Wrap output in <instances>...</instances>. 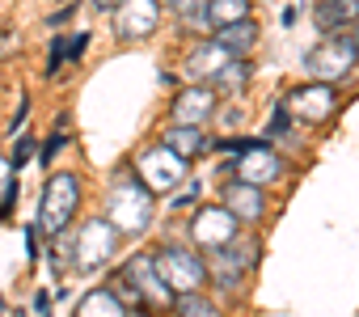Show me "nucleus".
<instances>
[{
	"instance_id": "nucleus-19",
	"label": "nucleus",
	"mask_w": 359,
	"mask_h": 317,
	"mask_svg": "<svg viewBox=\"0 0 359 317\" xmlns=\"http://www.w3.org/2000/svg\"><path fill=\"white\" fill-rule=\"evenodd\" d=\"M203 13H208V22L220 30V26H233V22H245V18H250V0H208Z\"/></svg>"
},
{
	"instance_id": "nucleus-31",
	"label": "nucleus",
	"mask_w": 359,
	"mask_h": 317,
	"mask_svg": "<svg viewBox=\"0 0 359 317\" xmlns=\"http://www.w3.org/2000/svg\"><path fill=\"white\" fill-rule=\"evenodd\" d=\"M131 317H152V313H148V309H140V313H131Z\"/></svg>"
},
{
	"instance_id": "nucleus-15",
	"label": "nucleus",
	"mask_w": 359,
	"mask_h": 317,
	"mask_svg": "<svg viewBox=\"0 0 359 317\" xmlns=\"http://www.w3.org/2000/svg\"><path fill=\"white\" fill-rule=\"evenodd\" d=\"M216 43L233 55V60H245L250 51H254V43H258V26L245 18V22H233V26H220L216 30Z\"/></svg>"
},
{
	"instance_id": "nucleus-17",
	"label": "nucleus",
	"mask_w": 359,
	"mask_h": 317,
	"mask_svg": "<svg viewBox=\"0 0 359 317\" xmlns=\"http://www.w3.org/2000/svg\"><path fill=\"white\" fill-rule=\"evenodd\" d=\"M161 144H165L169 152H177L182 161H191V156H199V152L208 148V135H203L199 127H169Z\"/></svg>"
},
{
	"instance_id": "nucleus-7",
	"label": "nucleus",
	"mask_w": 359,
	"mask_h": 317,
	"mask_svg": "<svg viewBox=\"0 0 359 317\" xmlns=\"http://www.w3.org/2000/svg\"><path fill=\"white\" fill-rule=\"evenodd\" d=\"M135 178L148 187V191H177L187 182V161L177 152H169L165 144H156V148H148L144 156H140V166H135Z\"/></svg>"
},
{
	"instance_id": "nucleus-5",
	"label": "nucleus",
	"mask_w": 359,
	"mask_h": 317,
	"mask_svg": "<svg viewBox=\"0 0 359 317\" xmlns=\"http://www.w3.org/2000/svg\"><path fill=\"white\" fill-rule=\"evenodd\" d=\"M118 275H123V283L131 288V296H135L140 309L156 313V309H169V304H173V292L161 283V275H156V267H152V254H135L131 262H123Z\"/></svg>"
},
{
	"instance_id": "nucleus-1",
	"label": "nucleus",
	"mask_w": 359,
	"mask_h": 317,
	"mask_svg": "<svg viewBox=\"0 0 359 317\" xmlns=\"http://www.w3.org/2000/svg\"><path fill=\"white\" fill-rule=\"evenodd\" d=\"M106 220L118 233H144L152 224V191L135 178V174H118L110 187V203H106Z\"/></svg>"
},
{
	"instance_id": "nucleus-28",
	"label": "nucleus",
	"mask_w": 359,
	"mask_h": 317,
	"mask_svg": "<svg viewBox=\"0 0 359 317\" xmlns=\"http://www.w3.org/2000/svg\"><path fill=\"white\" fill-rule=\"evenodd\" d=\"M34 309H39V317H47V313H51V296H47V292H39V300H34Z\"/></svg>"
},
{
	"instance_id": "nucleus-23",
	"label": "nucleus",
	"mask_w": 359,
	"mask_h": 317,
	"mask_svg": "<svg viewBox=\"0 0 359 317\" xmlns=\"http://www.w3.org/2000/svg\"><path fill=\"white\" fill-rule=\"evenodd\" d=\"M30 156H34V140H30V135H22V140H18V152H13V166H26Z\"/></svg>"
},
{
	"instance_id": "nucleus-18",
	"label": "nucleus",
	"mask_w": 359,
	"mask_h": 317,
	"mask_svg": "<svg viewBox=\"0 0 359 317\" xmlns=\"http://www.w3.org/2000/svg\"><path fill=\"white\" fill-rule=\"evenodd\" d=\"M76 317H127V304H123L110 288H97V292H89V296L76 304Z\"/></svg>"
},
{
	"instance_id": "nucleus-27",
	"label": "nucleus",
	"mask_w": 359,
	"mask_h": 317,
	"mask_svg": "<svg viewBox=\"0 0 359 317\" xmlns=\"http://www.w3.org/2000/svg\"><path fill=\"white\" fill-rule=\"evenodd\" d=\"M165 5H169L173 13H182V18H187L191 9H199V0H165Z\"/></svg>"
},
{
	"instance_id": "nucleus-22",
	"label": "nucleus",
	"mask_w": 359,
	"mask_h": 317,
	"mask_svg": "<svg viewBox=\"0 0 359 317\" xmlns=\"http://www.w3.org/2000/svg\"><path fill=\"white\" fill-rule=\"evenodd\" d=\"M199 195H203V187H199V182H187V191H182V195H173V203H169V208H191Z\"/></svg>"
},
{
	"instance_id": "nucleus-29",
	"label": "nucleus",
	"mask_w": 359,
	"mask_h": 317,
	"mask_svg": "<svg viewBox=\"0 0 359 317\" xmlns=\"http://www.w3.org/2000/svg\"><path fill=\"white\" fill-rule=\"evenodd\" d=\"M89 5H93L97 13H114V5H118V0H89Z\"/></svg>"
},
{
	"instance_id": "nucleus-11",
	"label": "nucleus",
	"mask_w": 359,
	"mask_h": 317,
	"mask_svg": "<svg viewBox=\"0 0 359 317\" xmlns=\"http://www.w3.org/2000/svg\"><path fill=\"white\" fill-rule=\"evenodd\" d=\"M212 114H216V93L208 85L182 89V93L173 97V106H169V123L173 127H203Z\"/></svg>"
},
{
	"instance_id": "nucleus-4",
	"label": "nucleus",
	"mask_w": 359,
	"mask_h": 317,
	"mask_svg": "<svg viewBox=\"0 0 359 317\" xmlns=\"http://www.w3.org/2000/svg\"><path fill=\"white\" fill-rule=\"evenodd\" d=\"M76 208H81V182L72 174H51V182L43 191V216H39L43 233L47 237H64V229L76 216Z\"/></svg>"
},
{
	"instance_id": "nucleus-3",
	"label": "nucleus",
	"mask_w": 359,
	"mask_h": 317,
	"mask_svg": "<svg viewBox=\"0 0 359 317\" xmlns=\"http://www.w3.org/2000/svg\"><path fill=\"white\" fill-rule=\"evenodd\" d=\"M152 267L161 275V283L173 292V296H182V292H199L203 279H208V262L195 254V250H182V245H169L161 254H152Z\"/></svg>"
},
{
	"instance_id": "nucleus-6",
	"label": "nucleus",
	"mask_w": 359,
	"mask_h": 317,
	"mask_svg": "<svg viewBox=\"0 0 359 317\" xmlns=\"http://www.w3.org/2000/svg\"><path fill=\"white\" fill-rule=\"evenodd\" d=\"M118 250V229L110 220H89L81 229V237H72V262L76 271H97L114 258Z\"/></svg>"
},
{
	"instance_id": "nucleus-25",
	"label": "nucleus",
	"mask_w": 359,
	"mask_h": 317,
	"mask_svg": "<svg viewBox=\"0 0 359 317\" xmlns=\"http://www.w3.org/2000/svg\"><path fill=\"white\" fill-rule=\"evenodd\" d=\"M287 131V110L283 106H275V119H271V135H283Z\"/></svg>"
},
{
	"instance_id": "nucleus-12",
	"label": "nucleus",
	"mask_w": 359,
	"mask_h": 317,
	"mask_svg": "<svg viewBox=\"0 0 359 317\" xmlns=\"http://www.w3.org/2000/svg\"><path fill=\"white\" fill-rule=\"evenodd\" d=\"M233 174H237V182H250V187H266V182H275L279 174H283V161L262 144V140H254L245 152H241V161L233 166Z\"/></svg>"
},
{
	"instance_id": "nucleus-14",
	"label": "nucleus",
	"mask_w": 359,
	"mask_h": 317,
	"mask_svg": "<svg viewBox=\"0 0 359 317\" xmlns=\"http://www.w3.org/2000/svg\"><path fill=\"white\" fill-rule=\"evenodd\" d=\"M313 22H317L321 34L342 30V26H355V22H359V0H317Z\"/></svg>"
},
{
	"instance_id": "nucleus-32",
	"label": "nucleus",
	"mask_w": 359,
	"mask_h": 317,
	"mask_svg": "<svg viewBox=\"0 0 359 317\" xmlns=\"http://www.w3.org/2000/svg\"><path fill=\"white\" fill-rule=\"evenodd\" d=\"M355 47H359V22H355Z\"/></svg>"
},
{
	"instance_id": "nucleus-9",
	"label": "nucleus",
	"mask_w": 359,
	"mask_h": 317,
	"mask_svg": "<svg viewBox=\"0 0 359 317\" xmlns=\"http://www.w3.org/2000/svg\"><path fill=\"white\" fill-rule=\"evenodd\" d=\"M161 26V0H118L114 5V34L118 39H148Z\"/></svg>"
},
{
	"instance_id": "nucleus-8",
	"label": "nucleus",
	"mask_w": 359,
	"mask_h": 317,
	"mask_svg": "<svg viewBox=\"0 0 359 317\" xmlns=\"http://www.w3.org/2000/svg\"><path fill=\"white\" fill-rule=\"evenodd\" d=\"M237 216L224 208V203H212V208H199L195 212V224H191V237H195V245H203V250H220V245H229L233 237H237Z\"/></svg>"
},
{
	"instance_id": "nucleus-21",
	"label": "nucleus",
	"mask_w": 359,
	"mask_h": 317,
	"mask_svg": "<svg viewBox=\"0 0 359 317\" xmlns=\"http://www.w3.org/2000/svg\"><path fill=\"white\" fill-rule=\"evenodd\" d=\"M245 81H250V64H245V60H229V64L216 72V85H220V89H245Z\"/></svg>"
},
{
	"instance_id": "nucleus-30",
	"label": "nucleus",
	"mask_w": 359,
	"mask_h": 317,
	"mask_svg": "<svg viewBox=\"0 0 359 317\" xmlns=\"http://www.w3.org/2000/svg\"><path fill=\"white\" fill-rule=\"evenodd\" d=\"M9 178H13V170H9V166H5V161H0V187H5V182H9Z\"/></svg>"
},
{
	"instance_id": "nucleus-26",
	"label": "nucleus",
	"mask_w": 359,
	"mask_h": 317,
	"mask_svg": "<svg viewBox=\"0 0 359 317\" xmlns=\"http://www.w3.org/2000/svg\"><path fill=\"white\" fill-rule=\"evenodd\" d=\"M64 144H68V135H55V140H51V144H47V148H43V161H47V166H51V161H55V152H60V148H64Z\"/></svg>"
},
{
	"instance_id": "nucleus-16",
	"label": "nucleus",
	"mask_w": 359,
	"mask_h": 317,
	"mask_svg": "<svg viewBox=\"0 0 359 317\" xmlns=\"http://www.w3.org/2000/svg\"><path fill=\"white\" fill-rule=\"evenodd\" d=\"M229 60H233V55H229V51H224L216 39H208V43H203V47H199V51L187 60V72H191L195 81H216V72H220Z\"/></svg>"
},
{
	"instance_id": "nucleus-10",
	"label": "nucleus",
	"mask_w": 359,
	"mask_h": 317,
	"mask_svg": "<svg viewBox=\"0 0 359 317\" xmlns=\"http://www.w3.org/2000/svg\"><path fill=\"white\" fill-rule=\"evenodd\" d=\"M334 106H338V93H334V85H325V81H313V85L296 89V93L287 97V106H283V110H292L300 123H325V119L334 114Z\"/></svg>"
},
{
	"instance_id": "nucleus-13",
	"label": "nucleus",
	"mask_w": 359,
	"mask_h": 317,
	"mask_svg": "<svg viewBox=\"0 0 359 317\" xmlns=\"http://www.w3.org/2000/svg\"><path fill=\"white\" fill-rule=\"evenodd\" d=\"M224 208H229L237 220H262V212H266V203H262V187L229 182V191H224Z\"/></svg>"
},
{
	"instance_id": "nucleus-24",
	"label": "nucleus",
	"mask_w": 359,
	"mask_h": 317,
	"mask_svg": "<svg viewBox=\"0 0 359 317\" xmlns=\"http://www.w3.org/2000/svg\"><path fill=\"white\" fill-rule=\"evenodd\" d=\"M13 51H18V39H13L9 30H0V60H9Z\"/></svg>"
},
{
	"instance_id": "nucleus-2",
	"label": "nucleus",
	"mask_w": 359,
	"mask_h": 317,
	"mask_svg": "<svg viewBox=\"0 0 359 317\" xmlns=\"http://www.w3.org/2000/svg\"><path fill=\"white\" fill-rule=\"evenodd\" d=\"M355 64H359L355 34H330V39H321V43L304 55V72H309L313 81H325V85L346 81V76L355 72Z\"/></svg>"
},
{
	"instance_id": "nucleus-20",
	"label": "nucleus",
	"mask_w": 359,
	"mask_h": 317,
	"mask_svg": "<svg viewBox=\"0 0 359 317\" xmlns=\"http://www.w3.org/2000/svg\"><path fill=\"white\" fill-rule=\"evenodd\" d=\"M177 317H220V309L208 300V296H199V292H182V296H173V304H169Z\"/></svg>"
}]
</instances>
